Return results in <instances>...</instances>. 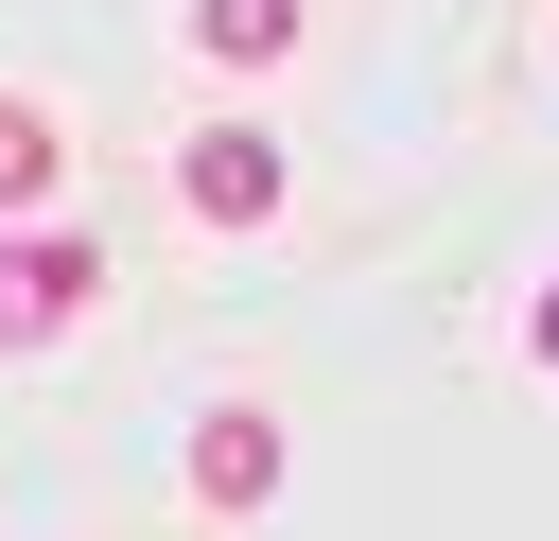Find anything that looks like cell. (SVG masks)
<instances>
[{"instance_id":"6da1fadb","label":"cell","mask_w":559,"mask_h":541,"mask_svg":"<svg viewBox=\"0 0 559 541\" xmlns=\"http://www.w3.org/2000/svg\"><path fill=\"white\" fill-rule=\"evenodd\" d=\"M175 192H192V227H280V192H297V157H280L262 122H210V140L175 157Z\"/></svg>"},{"instance_id":"7a4b0ae2","label":"cell","mask_w":559,"mask_h":541,"mask_svg":"<svg viewBox=\"0 0 559 541\" xmlns=\"http://www.w3.org/2000/svg\"><path fill=\"white\" fill-rule=\"evenodd\" d=\"M87 279H105V262H87L70 227H0V349H52V332L87 314Z\"/></svg>"},{"instance_id":"3957f363","label":"cell","mask_w":559,"mask_h":541,"mask_svg":"<svg viewBox=\"0 0 559 541\" xmlns=\"http://www.w3.org/2000/svg\"><path fill=\"white\" fill-rule=\"evenodd\" d=\"M192 506H227V524L280 506V419H262V401H210V419H192Z\"/></svg>"},{"instance_id":"277c9868","label":"cell","mask_w":559,"mask_h":541,"mask_svg":"<svg viewBox=\"0 0 559 541\" xmlns=\"http://www.w3.org/2000/svg\"><path fill=\"white\" fill-rule=\"evenodd\" d=\"M192 52L210 70H280L297 52V0H192Z\"/></svg>"},{"instance_id":"5b68a950","label":"cell","mask_w":559,"mask_h":541,"mask_svg":"<svg viewBox=\"0 0 559 541\" xmlns=\"http://www.w3.org/2000/svg\"><path fill=\"white\" fill-rule=\"evenodd\" d=\"M52 209V105H0V227Z\"/></svg>"},{"instance_id":"8992f818","label":"cell","mask_w":559,"mask_h":541,"mask_svg":"<svg viewBox=\"0 0 559 541\" xmlns=\"http://www.w3.org/2000/svg\"><path fill=\"white\" fill-rule=\"evenodd\" d=\"M524 349H542V366H559V279H542V314H524Z\"/></svg>"}]
</instances>
